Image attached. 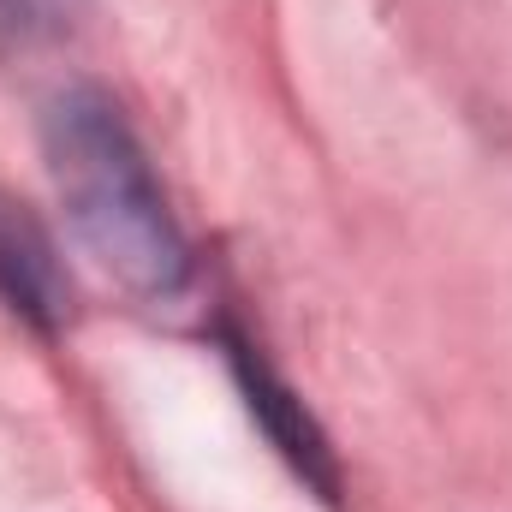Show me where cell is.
I'll list each match as a JSON object with an SVG mask.
<instances>
[{
  "instance_id": "1",
  "label": "cell",
  "mask_w": 512,
  "mask_h": 512,
  "mask_svg": "<svg viewBox=\"0 0 512 512\" xmlns=\"http://www.w3.org/2000/svg\"><path fill=\"white\" fill-rule=\"evenodd\" d=\"M42 149L60 203L96 262L137 298L173 304L191 286V245L120 102L96 84L60 90L42 114Z\"/></svg>"
},
{
  "instance_id": "2",
  "label": "cell",
  "mask_w": 512,
  "mask_h": 512,
  "mask_svg": "<svg viewBox=\"0 0 512 512\" xmlns=\"http://www.w3.org/2000/svg\"><path fill=\"white\" fill-rule=\"evenodd\" d=\"M0 304L36 334H60L72 322V274L60 245L12 191H0Z\"/></svg>"
},
{
  "instance_id": "3",
  "label": "cell",
  "mask_w": 512,
  "mask_h": 512,
  "mask_svg": "<svg viewBox=\"0 0 512 512\" xmlns=\"http://www.w3.org/2000/svg\"><path fill=\"white\" fill-rule=\"evenodd\" d=\"M221 346H227V364H233V376H239V387H245V405H251V417L262 423V435L274 441V453H280L322 501H340L334 447H328V435L316 429V417L304 411V399L256 358V346L245 340V334H221Z\"/></svg>"
},
{
  "instance_id": "4",
  "label": "cell",
  "mask_w": 512,
  "mask_h": 512,
  "mask_svg": "<svg viewBox=\"0 0 512 512\" xmlns=\"http://www.w3.org/2000/svg\"><path fill=\"white\" fill-rule=\"evenodd\" d=\"M90 0H0V60L42 54L84 24Z\"/></svg>"
}]
</instances>
